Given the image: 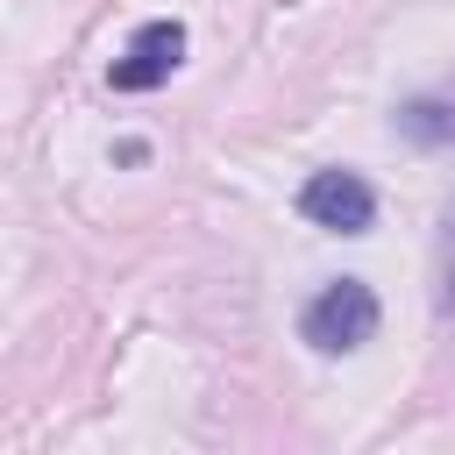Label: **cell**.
<instances>
[{"label":"cell","mask_w":455,"mask_h":455,"mask_svg":"<svg viewBox=\"0 0 455 455\" xmlns=\"http://www.w3.org/2000/svg\"><path fill=\"white\" fill-rule=\"evenodd\" d=\"M299 213L313 228H334V235H363L377 220V192L355 178V171H313L306 192H299Z\"/></svg>","instance_id":"2"},{"label":"cell","mask_w":455,"mask_h":455,"mask_svg":"<svg viewBox=\"0 0 455 455\" xmlns=\"http://www.w3.org/2000/svg\"><path fill=\"white\" fill-rule=\"evenodd\" d=\"M178 57H185V28H178V21H149V28H135L128 57L114 64V92H149V85H164V78L178 71Z\"/></svg>","instance_id":"3"},{"label":"cell","mask_w":455,"mask_h":455,"mask_svg":"<svg viewBox=\"0 0 455 455\" xmlns=\"http://www.w3.org/2000/svg\"><path fill=\"white\" fill-rule=\"evenodd\" d=\"M306 341L320 348V355H348V348H363L370 334H377V291L363 284V277H334L313 306H306Z\"/></svg>","instance_id":"1"},{"label":"cell","mask_w":455,"mask_h":455,"mask_svg":"<svg viewBox=\"0 0 455 455\" xmlns=\"http://www.w3.org/2000/svg\"><path fill=\"white\" fill-rule=\"evenodd\" d=\"M398 128L412 135V142H455V92H427V100H405L398 107Z\"/></svg>","instance_id":"4"},{"label":"cell","mask_w":455,"mask_h":455,"mask_svg":"<svg viewBox=\"0 0 455 455\" xmlns=\"http://www.w3.org/2000/svg\"><path fill=\"white\" fill-rule=\"evenodd\" d=\"M441 306H455V220H448V249H441Z\"/></svg>","instance_id":"5"}]
</instances>
